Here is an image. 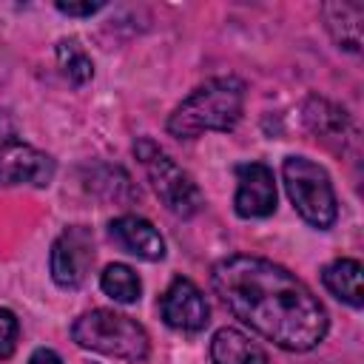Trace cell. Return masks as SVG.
<instances>
[{
    "instance_id": "cell-18",
    "label": "cell",
    "mask_w": 364,
    "mask_h": 364,
    "mask_svg": "<svg viewBox=\"0 0 364 364\" xmlns=\"http://www.w3.org/2000/svg\"><path fill=\"white\" fill-rule=\"evenodd\" d=\"M28 364H63V361H60V355H57L54 350H48V347H37V350L31 353Z\"/></svg>"
},
{
    "instance_id": "cell-7",
    "label": "cell",
    "mask_w": 364,
    "mask_h": 364,
    "mask_svg": "<svg viewBox=\"0 0 364 364\" xmlns=\"http://www.w3.org/2000/svg\"><path fill=\"white\" fill-rule=\"evenodd\" d=\"M54 159L20 139L0 142V185H34L46 188L54 179Z\"/></svg>"
},
{
    "instance_id": "cell-3",
    "label": "cell",
    "mask_w": 364,
    "mask_h": 364,
    "mask_svg": "<svg viewBox=\"0 0 364 364\" xmlns=\"http://www.w3.org/2000/svg\"><path fill=\"white\" fill-rule=\"evenodd\" d=\"M71 338L85 350H94V353H102L111 358H122L131 364L145 361L148 350H151L148 333L136 318H131L125 313L105 310V307L82 313L71 327Z\"/></svg>"
},
{
    "instance_id": "cell-4",
    "label": "cell",
    "mask_w": 364,
    "mask_h": 364,
    "mask_svg": "<svg viewBox=\"0 0 364 364\" xmlns=\"http://www.w3.org/2000/svg\"><path fill=\"white\" fill-rule=\"evenodd\" d=\"M282 179H284L293 208L299 210V216L307 225L324 230L336 222V216H338L336 193H333L327 171L318 162H313L307 156H287L282 165Z\"/></svg>"
},
{
    "instance_id": "cell-1",
    "label": "cell",
    "mask_w": 364,
    "mask_h": 364,
    "mask_svg": "<svg viewBox=\"0 0 364 364\" xmlns=\"http://www.w3.org/2000/svg\"><path fill=\"white\" fill-rule=\"evenodd\" d=\"M210 284L222 304L282 350L304 353L324 341L327 313L321 301L282 264L233 253L213 264Z\"/></svg>"
},
{
    "instance_id": "cell-6",
    "label": "cell",
    "mask_w": 364,
    "mask_h": 364,
    "mask_svg": "<svg viewBox=\"0 0 364 364\" xmlns=\"http://www.w3.org/2000/svg\"><path fill=\"white\" fill-rule=\"evenodd\" d=\"M94 264V242L91 233L82 225L65 228L54 245H51V279L65 287L74 290L85 282L88 270Z\"/></svg>"
},
{
    "instance_id": "cell-17",
    "label": "cell",
    "mask_w": 364,
    "mask_h": 364,
    "mask_svg": "<svg viewBox=\"0 0 364 364\" xmlns=\"http://www.w3.org/2000/svg\"><path fill=\"white\" fill-rule=\"evenodd\" d=\"M105 3H57V11L71 14V17H91L94 11H100Z\"/></svg>"
},
{
    "instance_id": "cell-13",
    "label": "cell",
    "mask_w": 364,
    "mask_h": 364,
    "mask_svg": "<svg viewBox=\"0 0 364 364\" xmlns=\"http://www.w3.org/2000/svg\"><path fill=\"white\" fill-rule=\"evenodd\" d=\"M321 11H324V20H327L333 40L347 51H358L364 6L361 3H327Z\"/></svg>"
},
{
    "instance_id": "cell-10",
    "label": "cell",
    "mask_w": 364,
    "mask_h": 364,
    "mask_svg": "<svg viewBox=\"0 0 364 364\" xmlns=\"http://www.w3.org/2000/svg\"><path fill=\"white\" fill-rule=\"evenodd\" d=\"M108 233L111 239L131 256L136 259H145V262H159L165 256V242L159 236V230L142 219V216H117L111 225H108Z\"/></svg>"
},
{
    "instance_id": "cell-16",
    "label": "cell",
    "mask_w": 364,
    "mask_h": 364,
    "mask_svg": "<svg viewBox=\"0 0 364 364\" xmlns=\"http://www.w3.org/2000/svg\"><path fill=\"white\" fill-rule=\"evenodd\" d=\"M17 336H20V324L17 316L6 307H0V361L11 358L14 347H17Z\"/></svg>"
},
{
    "instance_id": "cell-9",
    "label": "cell",
    "mask_w": 364,
    "mask_h": 364,
    "mask_svg": "<svg viewBox=\"0 0 364 364\" xmlns=\"http://www.w3.org/2000/svg\"><path fill=\"white\" fill-rule=\"evenodd\" d=\"M159 310H162L165 324L173 327V330H182V333L205 330L208 313H210L202 290L191 279H182V276H176L168 284V290L159 299Z\"/></svg>"
},
{
    "instance_id": "cell-11",
    "label": "cell",
    "mask_w": 364,
    "mask_h": 364,
    "mask_svg": "<svg viewBox=\"0 0 364 364\" xmlns=\"http://www.w3.org/2000/svg\"><path fill=\"white\" fill-rule=\"evenodd\" d=\"M210 361L213 364H267V353L242 330L222 327L210 338Z\"/></svg>"
},
{
    "instance_id": "cell-14",
    "label": "cell",
    "mask_w": 364,
    "mask_h": 364,
    "mask_svg": "<svg viewBox=\"0 0 364 364\" xmlns=\"http://www.w3.org/2000/svg\"><path fill=\"white\" fill-rule=\"evenodd\" d=\"M100 287H102L105 296H111V299L119 301V304H134V301L139 299V293H142L139 276H136L128 264H119V262H114V264H108V267L102 270Z\"/></svg>"
},
{
    "instance_id": "cell-5",
    "label": "cell",
    "mask_w": 364,
    "mask_h": 364,
    "mask_svg": "<svg viewBox=\"0 0 364 364\" xmlns=\"http://www.w3.org/2000/svg\"><path fill=\"white\" fill-rule=\"evenodd\" d=\"M134 154L142 162L156 196L162 199V205L171 213L188 219L202 208V193H199L196 182L191 179V173L182 171L159 145H154L151 139H139L134 145Z\"/></svg>"
},
{
    "instance_id": "cell-12",
    "label": "cell",
    "mask_w": 364,
    "mask_h": 364,
    "mask_svg": "<svg viewBox=\"0 0 364 364\" xmlns=\"http://www.w3.org/2000/svg\"><path fill=\"white\" fill-rule=\"evenodd\" d=\"M321 282L338 301H344L355 310L364 304V299H361V262L336 259L321 270Z\"/></svg>"
},
{
    "instance_id": "cell-15",
    "label": "cell",
    "mask_w": 364,
    "mask_h": 364,
    "mask_svg": "<svg viewBox=\"0 0 364 364\" xmlns=\"http://www.w3.org/2000/svg\"><path fill=\"white\" fill-rule=\"evenodd\" d=\"M57 60H60V68L63 74L68 77V82L74 85H82L94 77V65H91V57L77 46V40H63L57 46Z\"/></svg>"
},
{
    "instance_id": "cell-2",
    "label": "cell",
    "mask_w": 364,
    "mask_h": 364,
    "mask_svg": "<svg viewBox=\"0 0 364 364\" xmlns=\"http://www.w3.org/2000/svg\"><path fill=\"white\" fill-rule=\"evenodd\" d=\"M245 108V82L236 77H213L193 88L168 117V131L193 139L205 131H230Z\"/></svg>"
},
{
    "instance_id": "cell-8",
    "label": "cell",
    "mask_w": 364,
    "mask_h": 364,
    "mask_svg": "<svg viewBox=\"0 0 364 364\" xmlns=\"http://www.w3.org/2000/svg\"><path fill=\"white\" fill-rule=\"evenodd\" d=\"M233 208L242 219H262V216L273 213L276 182H273V171L264 162H245L236 168Z\"/></svg>"
}]
</instances>
